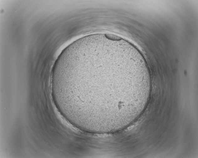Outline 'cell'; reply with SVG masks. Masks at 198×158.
<instances>
[{"label":"cell","instance_id":"6da1fadb","mask_svg":"<svg viewBox=\"0 0 198 158\" xmlns=\"http://www.w3.org/2000/svg\"><path fill=\"white\" fill-rule=\"evenodd\" d=\"M115 58L101 55L65 64L59 77L60 83L73 109L77 113L100 118L115 114L118 88L133 90L140 81L132 67L120 72Z\"/></svg>","mask_w":198,"mask_h":158}]
</instances>
